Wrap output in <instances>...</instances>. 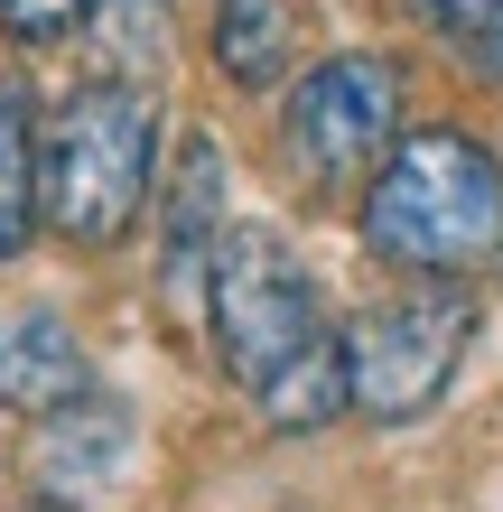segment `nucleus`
Wrapping results in <instances>:
<instances>
[{"mask_svg": "<svg viewBox=\"0 0 503 512\" xmlns=\"http://www.w3.org/2000/svg\"><path fill=\"white\" fill-rule=\"evenodd\" d=\"M364 243L373 261L420 280H476L503 261V168L466 131H410L364 187Z\"/></svg>", "mask_w": 503, "mask_h": 512, "instance_id": "f257e3e1", "label": "nucleus"}, {"mask_svg": "<svg viewBox=\"0 0 503 512\" xmlns=\"http://www.w3.org/2000/svg\"><path fill=\"white\" fill-rule=\"evenodd\" d=\"M159 187V103L140 84H75L38 140V215L66 243L103 252L140 224Z\"/></svg>", "mask_w": 503, "mask_h": 512, "instance_id": "f03ea898", "label": "nucleus"}, {"mask_svg": "<svg viewBox=\"0 0 503 512\" xmlns=\"http://www.w3.org/2000/svg\"><path fill=\"white\" fill-rule=\"evenodd\" d=\"M205 326H215V354L224 373L252 391H271L289 364H308L317 345H336L327 308H317V280L308 261L280 243L271 224H224L215 243V280H205Z\"/></svg>", "mask_w": 503, "mask_h": 512, "instance_id": "7ed1b4c3", "label": "nucleus"}, {"mask_svg": "<svg viewBox=\"0 0 503 512\" xmlns=\"http://www.w3.org/2000/svg\"><path fill=\"white\" fill-rule=\"evenodd\" d=\"M466 336H476V298L457 280H429L410 298H382L345 326V401L382 419V429H401V419H420L438 391H448Z\"/></svg>", "mask_w": 503, "mask_h": 512, "instance_id": "20e7f679", "label": "nucleus"}, {"mask_svg": "<svg viewBox=\"0 0 503 512\" xmlns=\"http://www.w3.org/2000/svg\"><path fill=\"white\" fill-rule=\"evenodd\" d=\"M392 131H401V75L392 56H327L289 84V112H280V140H289V168L308 187H345L392 159Z\"/></svg>", "mask_w": 503, "mask_h": 512, "instance_id": "39448f33", "label": "nucleus"}, {"mask_svg": "<svg viewBox=\"0 0 503 512\" xmlns=\"http://www.w3.org/2000/svg\"><path fill=\"white\" fill-rule=\"evenodd\" d=\"M215 243H224V149L187 131L168 159V233H159V298L177 317L205 308V280H215Z\"/></svg>", "mask_w": 503, "mask_h": 512, "instance_id": "423d86ee", "label": "nucleus"}, {"mask_svg": "<svg viewBox=\"0 0 503 512\" xmlns=\"http://www.w3.org/2000/svg\"><path fill=\"white\" fill-rule=\"evenodd\" d=\"M0 401L28 419H56L75 401H94V364H84V336L56 308H19L0 326Z\"/></svg>", "mask_w": 503, "mask_h": 512, "instance_id": "0eeeda50", "label": "nucleus"}, {"mask_svg": "<svg viewBox=\"0 0 503 512\" xmlns=\"http://www.w3.org/2000/svg\"><path fill=\"white\" fill-rule=\"evenodd\" d=\"M122 457H131V410H112V401H75V410H56L38 429V485L47 494L94 503L122 475Z\"/></svg>", "mask_w": 503, "mask_h": 512, "instance_id": "6e6552de", "label": "nucleus"}, {"mask_svg": "<svg viewBox=\"0 0 503 512\" xmlns=\"http://www.w3.org/2000/svg\"><path fill=\"white\" fill-rule=\"evenodd\" d=\"M299 47V0H215V66L224 84H280Z\"/></svg>", "mask_w": 503, "mask_h": 512, "instance_id": "1a4fd4ad", "label": "nucleus"}, {"mask_svg": "<svg viewBox=\"0 0 503 512\" xmlns=\"http://www.w3.org/2000/svg\"><path fill=\"white\" fill-rule=\"evenodd\" d=\"M94 66L103 84H140L150 94V75H168L177 56V28H168V0H94Z\"/></svg>", "mask_w": 503, "mask_h": 512, "instance_id": "9d476101", "label": "nucleus"}, {"mask_svg": "<svg viewBox=\"0 0 503 512\" xmlns=\"http://www.w3.org/2000/svg\"><path fill=\"white\" fill-rule=\"evenodd\" d=\"M38 233V112L19 84H0V261Z\"/></svg>", "mask_w": 503, "mask_h": 512, "instance_id": "9b49d317", "label": "nucleus"}, {"mask_svg": "<svg viewBox=\"0 0 503 512\" xmlns=\"http://www.w3.org/2000/svg\"><path fill=\"white\" fill-rule=\"evenodd\" d=\"M84 10L94 0H0V38L10 47H56V38H75Z\"/></svg>", "mask_w": 503, "mask_h": 512, "instance_id": "f8f14e48", "label": "nucleus"}, {"mask_svg": "<svg viewBox=\"0 0 503 512\" xmlns=\"http://www.w3.org/2000/svg\"><path fill=\"white\" fill-rule=\"evenodd\" d=\"M410 19H429L457 47H503V0H410Z\"/></svg>", "mask_w": 503, "mask_h": 512, "instance_id": "ddd939ff", "label": "nucleus"}]
</instances>
